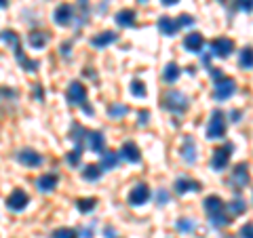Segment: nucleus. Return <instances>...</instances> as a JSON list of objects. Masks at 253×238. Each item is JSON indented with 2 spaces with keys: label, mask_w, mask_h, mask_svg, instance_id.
Here are the masks:
<instances>
[{
  "label": "nucleus",
  "mask_w": 253,
  "mask_h": 238,
  "mask_svg": "<svg viewBox=\"0 0 253 238\" xmlns=\"http://www.w3.org/2000/svg\"><path fill=\"white\" fill-rule=\"evenodd\" d=\"M0 40L2 42H6L13 49V53H15V57H17V61H19V66L26 70V72H30V74H34L36 70H38V63L36 59H30V57H26V55L21 53V42H19V36L15 34L13 30H2L0 32Z\"/></svg>",
  "instance_id": "f257e3e1"
},
{
  "label": "nucleus",
  "mask_w": 253,
  "mask_h": 238,
  "mask_svg": "<svg viewBox=\"0 0 253 238\" xmlns=\"http://www.w3.org/2000/svg\"><path fill=\"white\" fill-rule=\"evenodd\" d=\"M66 99H68V104H72V106H81L89 116L95 114V110L91 106H86V86L83 82H78V80L70 82L68 91H66Z\"/></svg>",
  "instance_id": "f03ea898"
},
{
  "label": "nucleus",
  "mask_w": 253,
  "mask_h": 238,
  "mask_svg": "<svg viewBox=\"0 0 253 238\" xmlns=\"http://www.w3.org/2000/svg\"><path fill=\"white\" fill-rule=\"evenodd\" d=\"M163 108L169 110L171 114H177L181 116L190 108V99L186 97L181 91H169L167 95L163 97Z\"/></svg>",
  "instance_id": "7ed1b4c3"
},
{
  "label": "nucleus",
  "mask_w": 253,
  "mask_h": 238,
  "mask_svg": "<svg viewBox=\"0 0 253 238\" xmlns=\"http://www.w3.org/2000/svg\"><path fill=\"white\" fill-rule=\"evenodd\" d=\"M236 91V82L234 78H228L221 74L219 78H215V82H213V99L215 101H226L230 99Z\"/></svg>",
  "instance_id": "20e7f679"
},
{
  "label": "nucleus",
  "mask_w": 253,
  "mask_h": 238,
  "mask_svg": "<svg viewBox=\"0 0 253 238\" xmlns=\"http://www.w3.org/2000/svg\"><path fill=\"white\" fill-rule=\"evenodd\" d=\"M226 135V114L221 110H213L209 124H207V137L209 139H221Z\"/></svg>",
  "instance_id": "39448f33"
},
{
  "label": "nucleus",
  "mask_w": 253,
  "mask_h": 238,
  "mask_svg": "<svg viewBox=\"0 0 253 238\" xmlns=\"http://www.w3.org/2000/svg\"><path fill=\"white\" fill-rule=\"evenodd\" d=\"M232 150L234 146L232 144H224L213 150V156H211V169L213 171H224L228 162H230V156H232Z\"/></svg>",
  "instance_id": "423d86ee"
},
{
  "label": "nucleus",
  "mask_w": 253,
  "mask_h": 238,
  "mask_svg": "<svg viewBox=\"0 0 253 238\" xmlns=\"http://www.w3.org/2000/svg\"><path fill=\"white\" fill-rule=\"evenodd\" d=\"M230 186L236 190V192H241V190H245L249 186V164L247 162H241V164H236L232 169Z\"/></svg>",
  "instance_id": "0eeeda50"
},
{
  "label": "nucleus",
  "mask_w": 253,
  "mask_h": 238,
  "mask_svg": "<svg viewBox=\"0 0 253 238\" xmlns=\"http://www.w3.org/2000/svg\"><path fill=\"white\" fill-rule=\"evenodd\" d=\"M30 204V196H28V192H23V190H13V192L6 196V209H11V211H15V213H19V211H23Z\"/></svg>",
  "instance_id": "6e6552de"
},
{
  "label": "nucleus",
  "mask_w": 253,
  "mask_h": 238,
  "mask_svg": "<svg viewBox=\"0 0 253 238\" xmlns=\"http://www.w3.org/2000/svg\"><path fill=\"white\" fill-rule=\"evenodd\" d=\"M211 53L215 55V57H230V55L234 53V42L230 40V38H215V40L211 42Z\"/></svg>",
  "instance_id": "1a4fd4ad"
},
{
  "label": "nucleus",
  "mask_w": 253,
  "mask_h": 238,
  "mask_svg": "<svg viewBox=\"0 0 253 238\" xmlns=\"http://www.w3.org/2000/svg\"><path fill=\"white\" fill-rule=\"evenodd\" d=\"M84 144H86V148H89L91 152L101 154L104 152V148H106V137H104V133L101 131H86Z\"/></svg>",
  "instance_id": "9d476101"
},
{
  "label": "nucleus",
  "mask_w": 253,
  "mask_h": 238,
  "mask_svg": "<svg viewBox=\"0 0 253 238\" xmlns=\"http://www.w3.org/2000/svg\"><path fill=\"white\" fill-rule=\"evenodd\" d=\"M17 160L23 164V166H30V169H34V166H41L42 164V156L36 152V150L32 148H23L17 152Z\"/></svg>",
  "instance_id": "9b49d317"
},
{
  "label": "nucleus",
  "mask_w": 253,
  "mask_h": 238,
  "mask_svg": "<svg viewBox=\"0 0 253 238\" xmlns=\"http://www.w3.org/2000/svg\"><path fill=\"white\" fill-rule=\"evenodd\" d=\"M148 198H150V186L148 184H137L129 192V204H133V207H141L144 202H148Z\"/></svg>",
  "instance_id": "f8f14e48"
},
{
  "label": "nucleus",
  "mask_w": 253,
  "mask_h": 238,
  "mask_svg": "<svg viewBox=\"0 0 253 238\" xmlns=\"http://www.w3.org/2000/svg\"><path fill=\"white\" fill-rule=\"evenodd\" d=\"M53 19L57 26H70L74 19V6L72 4H59L57 9H55Z\"/></svg>",
  "instance_id": "ddd939ff"
},
{
  "label": "nucleus",
  "mask_w": 253,
  "mask_h": 238,
  "mask_svg": "<svg viewBox=\"0 0 253 238\" xmlns=\"http://www.w3.org/2000/svg\"><path fill=\"white\" fill-rule=\"evenodd\" d=\"M57 184H59V175H57V173H44V175H41L36 179V188L41 190L42 194L53 192V190L57 188Z\"/></svg>",
  "instance_id": "4468645a"
},
{
  "label": "nucleus",
  "mask_w": 253,
  "mask_h": 238,
  "mask_svg": "<svg viewBox=\"0 0 253 238\" xmlns=\"http://www.w3.org/2000/svg\"><path fill=\"white\" fill-rule=\"evenodd\" d=\"M28 42H30V46L32 49H44L46 44L51 42V34L49 32H42V30H34V32H30L28 34Z\"/></svg>",
  "instance_id": "2eb2a0df"
},
{
  "label": "nucleus",
  "mask_w": 253,
  "mask_h": 238,
  "mask_svg": "<svg viewBox=\"0 0 253 238\" xmlns=\"http://www.w3.org/2000/svg\"><path fill=\"white\" fill-rule=\"evenodd\" d=\"M224 200H221L219 196H207L205 198V202H203V207H205V211H207V215L209 217H213V215H219V213H224L226 209H224Z\"/></svg>",
  "instance_id": "dca6fc26"
},
{
  "label": "nucleus",
  "mask_w": 253,
  "mask_h": 238,
  "mask_svg": "<svg viewBox=\"0 0 253 238\" xmlns=\"http://www.w3.org/2000/svg\"><path fill=\"white\" fill-rule=\"evenodd\" d=\"M203 46H205V38L199 32H192L184 38V49L190 53H203Z\"/></svg>",
  "instance_id": "f3484780"
},
{
  "label": "nucleus",
  "mask_w": 253,
  "mask_h": 238,
  "mask_svg": "<svg viewBox=\"0 0 253 238\" xmlns=\"http://www.w3.org/2000/svg\"><path fill=\"white\" fill-rule=\"evenodd\" d=\"M177 194H188V192H201V184L194 179H188V177H177L175 184H173Z\"/></svg>",
  "instance_id": "a211bd4d"
},
{
  "label": "nucleus",
  "mask_w": 253,
  "mask_h": 238,
  "mask_svg": "<svg viewBox=\"0 0 253 238\" xmlns=\"http://www.w3.org/2000/svg\"><path fill=\"white\" fill-rule=\"evenodd\" d=\"M121 156L125 158L126 162H131V164H135L141 160V154H139V148L133 144V141H125L123 148H121Z\"/></svg>",
  "instance_id": "6ab92c4d"
},
{
  "label": "nucleus",
  "mask_w": 253,
  "mask_h": 238,
  "mask_svg": "<svg viewBox=\"0 0 253 238\" xmlns=\"http://www.w3.org/2000/svg\"><path fill=\"white\" fill-rule=\"evenodd\" d=\"M116 40H118V34H116V32H101V34H97V36L91 38V46H95V49H104V46L114 44Z\"/></svg>",
  "instance_id": "aec40b11"
},
{
  "label": "nucleus",
  "mask_w": 253,
  "mask_h": 238,
  "mask_svg": "<svg viewBox=\"0 0 253 238\" xmlns=\"http://www.w3.org/2000/svg\"><path fill=\"white\" fill-rule=\"evenodd\" d=\"M179 154H181V158L188 162V164H194L196 162V144H194V139L192 137H186L184 139V146H181V150H179Z\"/></svg>",
  "instance_id": "412c9836"
},
{
  "label": "nucleus",
  "mask_w": 253,
  "mask_h": 238,
  "mask_svg": "<svg viewBox=\"0 0 253 238\" xmlns=\"http://www.w3.org/2000/svg\"><path fill=\"white\" fill-rule=\"evenodd\" d=\"M177 23L175 19H171L169 15H161V19H158V32H161L163 36H175L177 34Z\"/></svg>",
  "instance_id": "4be33fe9"
},
{
  "label": "nucleus",
  "mask_w": 253,
  "mask_h": 238,
  "mask_svg": "<svg viewBox=\"0 0 253 238\" xmlns=\"http://www.w3.org/2000/svg\"><path fill=\"white\" fill-rule=\"evenodd\" d=\"M116 23L121 28H133L135 26V11L133 9H123V11H118L116 13Z\"/></svg>",
  "instance_id": "5701e85b"
},
{
  "label": "nucleus",
  "mask_w": 253,
  "mask_h": 238,
  "mask_svg": "<svg viewBox=\"0 0 253 238\" xmlns=\"http://www.w3.org/2000/svg\"><path fill=\"white\" fill-rule=\"evenodd\" d=\"M118 166V154L116 152H112V150H110V152H101V162H99V169L101 171H112V169H116Z\"/></svg>",
  "instance_id": "b1692460"
},
{
  "label": "nucleus",
  "mask_w": 253,
  "mask_h": 238,
  "mask_svg": "<svg viewBox=\"0 0 253 238\" xmlns=\"http://www.w3.org/2000/svg\"><path fill=\"white\" fill-rule=\"evenodd\" d=\"M224 209H228V215H243V213L247 211V202H245L243 198H234V200L224 204Z\"/></svg>",
  "instance_id": "393cba45"
},
{
  "label": "nucleus",
  "mask_w": 253,
  "mask_h": 238,
  "mask_svg": "<svg viewBox=\"0 0 253 238\" xmlns=\"http://www.w3.org/2000/svg\"><path fill=\"white\" fill-rule=\"evenodd\" d=\"M179 74H181V70H179L177 63H167L165 70H163V80L165 82H175L179 78Z\"/></svg>",
  "instance_id": "a878e982"
},
{
  "label": "nucleus",
  "mask_w": 253,
  "mask_h": 238,
  "mask_svg": "<svg viewBox=\"0 0 253 238\" xmlns=\"http://www.w3.org/2000/svg\"><path fill=\"white\" fill-rule=\"evenodd\" d=\"M101 173H104V171L99 169V164H86L83 169V179H86V181H99Z\"/></svg>",
  "instance_id": "bb28decb"
},
{
  "label": "nucleus",
  "mask_w": 253,
  "mask_h": 238,
  "mask_svg": "<svg viewBox=\"0 0 253 238\" xmlns=\"http://www.w3.org/2000/svg\"><path fill=\"white\" fill-rule=\"evenodd\" d=\"M97 207V198H78L76 200V209L81 213H91Z\"/></svg>",
  "instance_id": "cd10ccee"
},
{
  "label": "nucleus",
  "mask_w": 253,
  "mask_h": 238,
  "mask_svg": "<svg viewBox=\"0 0 253 238\" xmlns=\"http://www.w3.org/2000/svg\"><path fill=\"white\" fill-rule=\"evenodd\" d=\"M209 224L213 228H226V226L232 224V219H230V215H226V211H224V213H219V215L209 217Z\"/></svg>",
  "instance_id": "c85d7f7f"
},
{
  "label": "nucleus",
  "mask_w": 253,
  "mask_h": 238,
  "mask_svg": "<svg viewBox=\"0 0 253 238\" xmlns=\"http://www.w3.org/2000/svg\"><path fill=\"white\" fill-rule=\"evenodd\" d=\"M66 160H68L70 166H74V169H76V166H81V160H83V148H78V146H76L72 152H68Z\"/></svg>",
  "instance_id": "c756f323"
},
{
  "label": "nucleus",
  "mask_w": 253,
  "mask_h": 238,
  "mask_svg": "<svg viewBox=\"0 0 253 238\" xmlns=\"http://www.w3.org/2000/svg\"><path fill=\"white\" fill-rule=\"evenodd\" d=\"M126 114H129V108L123 106V104H112V106L108 108V116L110 118H123Z\"/></svg>",
  "instance_id": "7c9ffc66"
},
{
  "label": "nucleus",
  "mask_w": 253,
  "mask_h": 238,
  "mask_svg": "<svg viewBox=\"0 0 253 238\" xmlns=\"http://www.w3.org/2000/svg\"><path fill=\"white\" fill-rule=\"evenodd\" d=\"M129 89H131V95H135V97H146L148 95V89H146V84L141 82V80H131V84H129Z\"/></svg>",
  "instance_id": "2f4dec72"
},
{
  "label": "nucleus",
  "mask_w": 253,
  "mask_h": 238,
  "mask_svg": "<svg viewBox=\"0 0 253 238\" xmlns=\"http://www.w3.org/2000/svg\"><path fill=\"white\" fill-rule=\"evenodd\" d=\"M175 228H177V232H194V230H196V224H194V219L181 217V219H177Z\"/></svg>",
  "instance_id": "473e14b6"
},
{
  "label": "nucleus",
  "mask_w": 253,
  "mask_h": 238,
  "mask_svg": "<svg viewBox=\"0 0 253 238\" xmlns=\"http://www.w3.org/2000/svg\"><path fill=\"white\" fill-rule=\"evenodd\" d=\"M251 66H253V55H251V49L247 46V49L241 51V68L243 70H251Z\"/></svg>",
  "instance_id": "72a5a7b5"
},
{
  "label": "nucleus",
  "mask_w": 253,
  "mask_h": 238,
  "mask_svg": "<svg viewBox=\"0 0 253 238\" xmlns=\"http://www.w3.org/2000/svg\"><path fill=\"white\" fill-rule=\"evenodd\" d=\"M53 238H78V232L72 228H59L53 232Z\"/></svg>",
  "instance_id": "f704fd0d"
},
{
  "label": "nucleus",
  "mask_w": 253,
  "mask_h": 238,
  "mask_svg": "<svg viewBox=\"0 0 253 238\" xmlns=\"http://www.w3.org/2000/svg\"><path fill=\"white\" fill-rule=\"evenodd\" d=\"M177 28H186V26H192V23H194V17H190V15H179V17H177Z\"/></svg>",
  "instance_id": "c9c22d12"
},
{
  "label": "nucleus",
  "mask_w": 253,
  "mask_h": 238,
  "mask_svg": "<svg viewBox=\"0 0 253 238\" xmlns=\"http://www.w3.org/2000/svg\"><path fill=\"white\" fill-rule=\"evenodd\" d=\"M236 6H239V11L243 13H251V0H236Z\"/></svg>",
  "instance_id": "e433bc0d"
},
{
  "label": "nucleus",
  "mask_w": 253,
  "mask_h": 238,
  "mask_svg": "<svg viewBox=\"0 0 253 238\" xmlns=\"http://www.w3.org/2000/svg\"><path fill=\"white\" fill-rule=\"evenodd\" d=\"M156 200H158V204H167L169 202L167 190H158V192H156Z\"/></svg>",
  "instance_id": "4c0bfd02"
},
{
  "label": "nucleus",
  "mask_w": 253,
  "mask_h": 238,
  "mask_svg": "<svg viewBox=\"0 0 253 238\" xmlns=\"http://www.w3.org/2000/svg\"><path fill=\"white\" fill-rule=\"evenodd\" d=\"M34 97H36V101H44V91L41 84H34Z\"/></svg>",
  "instance_id": "58836bf2"
},
{
  "label": "nucleus",
  "mask_w": 253,
  "mask_h": 238,
  "mask_svg": "<svg viewBox=\"0 0 253 238\" xmlns=\"http://www.w3.org/2000/svg\"><path fill=\"white\" fill-rule=\"evenodd\" d=\"M148 120H150V112H148V110H141V112H139V126H146Z\"/></svg>",
  "instance_id": "ea45409f"
},
{
  "label": "nucleus",
  "mask_w": 253,
  "mask_h": 238,
  "mask_svg": "<svg viewBox=\"0 0 253 238\" xmlns=\"http://www.w3.org/2000/svg\"><path fill=\"white\" fill-rule=\"evenodd\" d=\"M251 230H253L251 224H245V226L241 228V238H251Z\"/></svg>",
  "instance_id": "a19ab883"
},
{
  "label": "nucleus",
  "mask_w": 253,
  "mask_h": 238,
  "mask_svg": "<svg viewBox=\"0 0 253 238\" xmlns=\"http://www.w3.org/2000/svg\"><path fill=\"white\" fill-rule=\"evenodd\" d=\"M104 234H106V238H118V236H116V230H114V228H110V226H106Z\"/></svg>",
  "instance_id": "79ce46f5"
},
{
  "label": "nucleus",
  "mask_w": 253,
  "mask_h": 238,
  "mask_svg": "<svg viewBox=\"0 0 253 238\" xmlns=\"http://www.w3.org/2000/svg\"><path fill=\"white\" fill-rule=\"evenodd\" d=\"M83 238H93V228H84L83 232H81Z\"/></svg>",
  "instance_id": "37998d69"
},
{
  "label": "nucleus",
  "mask_w": 253,
  "mask_h": 238,
  "mask_svg": "<svg viewBox=\"0 0 253 238\" xmlns=\"http://www.w3.org/2000/svg\"><path fill=\"white\" fill-rule=\"evenodd\" d=\"M70 46H72V44H70V42H66V44H63V55H66V57H70Z\"/></svg>",
  "instance_id": "c03bdc74"
},
{
  "label": "nucleus",
  "mask_w": 253,
  "mask_h": 238,
  "mask_svg": "<svg viewBox=\"0 0 253 238\" xmlns=\"http://www.w3.org/2000/svg\"><path fill=\"white\" fill-rule=\"evenodd\" d=\"M161 2H163L165 6H173V4H177L179 0H161Z\"/></svg>",
  "instance_id": "a18cd8bd"
},
{
  "label": "nucleus",
  "mask_w": 253,
  "mask_h": 238,
  "mask_svg": "<svg viewBox=\"0 0 253 238\" xmlns=\"http://www.w3.org/2000/svg\"><path fill=\"white\" fill-rule=\"evenodd\" d=\"M232 120H234V122L241 120V112H239V110H236V112H232Z\"/></svg>",
  "instance_id": "49530a36"
},
{
  "label": "nucleus",
  "mask_w": 253,
  "mask_h": 238,
  "mask_svg": "<svg viewBox=\"0 0 253 238\" xmlns=\"http://www.w3.org/2000/svg\"><path fill=\"white\" fill-rule=\"evenodd\" d=\"M9 6V0H0V9H6Z\"/></svg>",
  "instance_id": "de8ad7c7"
},
{
  "label": "nucleus",
  "mask_w": 253,
  "mask_h": 238,
  "mask_svg": "<svg viewBox=\"0 0 253 238\" xmlns=\"http://www.w3.org/2000/svg\"><path fill=\"white\" fill-rule=\"evenodd\" d=\"M137 2H139V4H146V2H148V0H137Z\"/></svg>",
  "instance_id": "09e8293b"
},
{
  "label": "nucleus",
  "mask_w": 253,
  "mask_h": 238,
  "mask_svg": "<svg viewBox=\"0 0 253 238\" xmlns=\"http://www.w3.org/2000/svg\"><path fill=\"white\" fill-rule=\"evenodd\" d=\"M224 238H230V236H224Z\"/></svg>",
  "instance_id": "8fccbe9b"
}]
</instances>
